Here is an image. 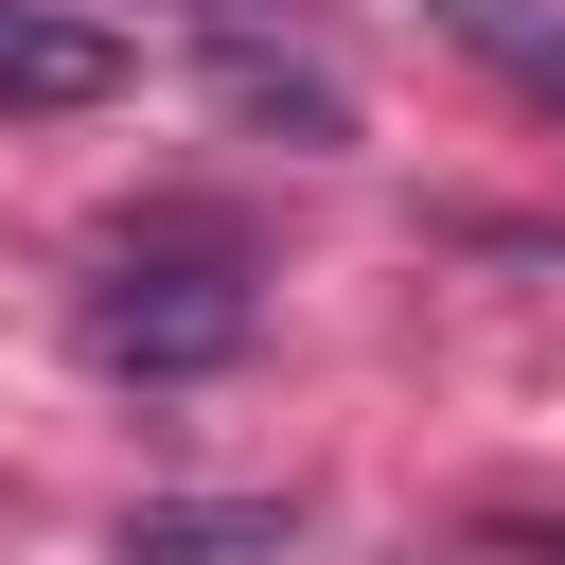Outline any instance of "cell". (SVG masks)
Listing matches in <instances>:
<instances>
[{"instance_id":"3","label":"cell","mask_w":565,"mask_h":565,"mask_svg":"<svg viewBox=\"0 0 565 565\" xmlns=\"http://www.w3.org/2000/svg\"><path fill=\"white\" fill-rule=\"evenodd\" d=\"M282 530H300V494H159L106 530V565H265Z\"/></svg>"},{"instance_id":"2","label":"cell","mask_w":565,"mask_h":565,"mask_svg":"<svg viewBox=\"0 0 565 565\" xmlns=\"http://www.w3.org/2000/svg\"><path fill=\"white\" fill-rule=\"evenodd\" d=\"M124 88V35L71 18V0H0V124H71Z\"/></svg>"},{"instance_id":"5","label":"cell","mask_w":565,"mask_h":565,"mask_svg":"<svg viewBox=\"0 0 565 565\" xmlns=\"http://www.w3.org/2000/svg\"><path fill=\"white\" fill-rule=\"evenodd\" d=\"M424 18H441L477 71H512L530 106H565V0H424Z\"/></svg>"},{"instance_id":"4","label":"cell","mask_w":565,"mask_h":565,"mask_svg":"<svg viewBox=\"0 0 565 565\" xmlns=\"http://www.w3.org/2000/svg\"><path fill=\"white\" fill-rule=\"evenodd\" d=\"M212 106L230 124H282V141H353V88L318 53H265V35H212Z\"/></svg>"},{"instance_id":"1","label":"cell","mask_w":565,"mask_h":565,"mask_svg":"<svg viewBox=\"0 0 565 565\" xmlns=\"http://www.w3.org/2000/svg\"><path fill=\"white\" fill-rule=\"evenodd\" d=\"M71 335H88V371H124V388H194V371H230V353L265 335L247 230H212V212H141V230H106L88 282H71Z\"/></svg>"}]
</instances>
